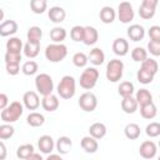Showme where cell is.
<instances>
[{
  "mask_svg": "<svg viewBox=\"0 0 160 160\" xmlns=\"http://www.w3.org/2000/svg\"><path fill=\"white\" fill-rule=\"evenodd\" d=\"M56 91H58V95L60 98H62L65 100L71 99L75 95V91H76V81H75V79L72 76H70V75L62 76L60 82L58 84Z\"/></svg>",
  "mask_w": 160,
  "mask_h": 160,
  "instance_id": "6da1fadb",
  "label": "cell"
},
{
  "mask_svg": "<svg viewBox=\"0 0 160 160\" xmlns=\"http://www.w3.org/2000/svg\"><path fill=\"white\" fill-rule=\"evenodd\" d=\"M24 112V105L20 101H12L6 109L1 110L0 118L5 124L15 122L20 119V116Z\"/></svg>",
  "mask_w": 160,
  "mask_h": 160,
  "instance_id": "7a4b0ae2",
  "label": "cell"
},
{
  "mask_svg": "<svg viewBox=\"0 0 160 160\" xmlns=\"http://www.w3.org/2000/svg\"><path fill=\"white\" fill-rule=\"evenodd\" d=\"M68 55V48L64 44H50L45 49V58L50 62H60Z\"/></svg>",
  "mask_w": 160,
  "mask_h": 160,
  "instance_id": "3957f363",
  "label": "cell"
},
{
  "mask_svg": "<svg viewBox=\"0 0 160 160\" xmlns=\"http://www.w3.org/2000/svg\"><path fill=\"white\" fill-rule=\"evenodd\" d=\"M35 88H36L38 92L42 96L51 95L52 90H54V80L49 74L41 72V74L36 75V78H35Z\"/></svg>",
  "mask_w": 160,
  "mask_h": 160,
  "instance_id": "277c9868",
  "label": "cell"
},
{
  "mask_svg": "<svg viewBox=\"0 0 160 160\" xmlns=\"http://www.w3.org/2000/svg\"><path fill=\"white\" fill-rule=\"evenodd\" d=\"M124 74V62L119 59H112L106 65V79L110 82H118Z\"/></svg>",
  "mask_w": 160,
  "mask_h": 160,
  "instance_id": "5b68a950",
  "label": "cell"
},
{
  "mask_svg": "<svg viewBox=\"0 0 160 160\" xmlns=\"http://www.w3.org/2000/svg\"><path fill=\"white\" fill-rule=\"evenodd\" d=\"M99 79V71L95 68H86L80 75V86L85 90H91Z\"/></svg>",
  "mask_w": 160,
  "mask_h": 160,
  "instance_id": "8992f818",
  "label": "cell"
},
{
  "mask_svg": "<svg viewBox=\"0 0 160 160\" xmlns=\"http://www.w3.org/2000/svg\"><path fill=\"white\" fill-rule=\"evenodd\" d=\"M78 104H79V106H80L84 111L91 112V111H94V110L96 109V106H98V99H96L95 94H92V92H90V91H86V92H84V94L80 95Z\"/></svg>",
  "mask_w": 160,
  "mask_h": 160,
  "instance_id": "52a82bcc",
  "label": "cell"
},
{
  "mask_svg": "<svg viewBox=\"0 0 160 160\" xmlns=\"http://www.w3.org/2000/svg\"><path fill=\"white\" fill-rule=\"evenodd\" d=\"M118 18L122 24H129L134 19L132 5L128 1H122L118 6Z\"/></svg>",
  "mask_w": 160,
  "mask_h": 160,
  "instance_id": "ba28073f",
  "label": "cell"
},
{
  "mask_svg": "<svg viewBox=\"0 0 160 160\" xmlns=\"http://www.w3.org/2000/svg\"><path fill=\"white\" fill-rule=\"evenodd\" d=\"M158 5V0H142L139 8V15L140 18L148 20L151 19L155 15V9Z\"/></svg>",
  "mask_w": 160,
  "mask_h": 160,
  "instance_id": "9c48e42d",
  "label": "cell"
},
{
  "mask_svg": "<svg viewBox=\"0 0 160 160\" xmlns=\"http://www.w3.org/2000/svg\"><path fill=\"white\" fill-rule=\"evenodd\" d=\"M156 152H158V146L151 140L142 141L140 148H139V154L144 159H152L156 155Z\"/></svg>",
  "mask_w": 160,
  "mask_h": 160,
  "instance_id": "30bf717a",
  "label": "cell"
},
{
  "mask_svg": "<svg viewBox=\"0 0 160 160\" xmlns=\"http://www.w3.org/2000/svg\"><path fill=\"white\" fill-rule=\"evenodd\" d=\"M22 104L28 110H36L40 106V98L35 91H26L22 96Z\"/></svg>",
  "mask_w": 160,
  "mask_h": 160,
  "instance_id": "8fae6325",
  "label": "cell"
},
{
  "mask_svg": "<svg viewBox=\"0 0 160 160\" xmlns=\"http://www.w3.org/2000/svg\"><path fill=\"white\" fill-rule=\"evenodd\" d=\"M38 146H39V150L42 152V154H51V151L54 150V140L50 135H42L39 138L38 140Z\"/></svg>",
  "mask_w": 160,
  "mask_h": 160,
  "instance_id": "7c38bea8",
  "label": "cell"
},
{
  "mask_svg": "<svg viewBox=\"0 0 160 160\" xmlns=\"http://www.w3.org/2000/svg\"><path fill=\"white\" fill-rule=\"evenodd\" d=\"M80 145H81L82 150H84L85 152H88V154H94V152H96L98 149H99L98 140H96L95 138L90 136V135H89V136H84V138L81 139V141H80Z\"/></svg>",
  "mask_w": 160,
  "mask_h": 160,
  "instance_id": "4fadbf2b",
  "label": "cell"
},
{
  "mask_svg": "<svg viewBox=\"0 0 160 160\" xmlns=\"http://www.w3.org/2000/svg\"><path fill=\"white\" fill-rule=\"evenodd\" d=\"M126 34L130 38V40H132V41H140L145 36V29L141 25H139V24H132V25H130L128 28Z\"/></svg>",
  "mask_w": 160,
  "mask_h": 160,
  "instance_id": "5bb4252c",
  "label": "cell"
},
{
  "mask_svg": "<svg viewBox=\"0 0 160 160\" xmlns=\"http://www.w3.org/2000/svg\"><path fill=\"white\" fill-rule=\"evenodd\" d=\"M41 106L45 111H49V112H52L55 110H58L59 108V99L56 95L51 94V95H48V96H42V100H41Z\"/></svg>",
  "mask_w": 160,
  "mask_h": 160,
  "instance_id": "9a60e30c",
  "label": "cell"
},
{
  "mask_svg": "<svg viewBox=\"0 0 160 160\" xmlns=\"http://www.w3.org/2000/svg\"><path fill=\"white\" fill-rule=\"evenodd\" d=\"M18 31V22L15 20H5L0 24V35L2 38L14 35Z\"/></svg>",
  "mask_w": 160,
  "mask_h": 160,
  "instance_id": "2e32d148",
  "label": "cell"
},
{
  "mask_svg": "<svg viewBox=\"0 0 160 160\" xmlns=\"http://www.w3.org/2000/svg\"><path fill=\"white\" fill-rule=\"evenodd\" d=\"M112 51L118 56H125L129 52V42L124 38H118L112 42Z\"/></svg>",
  "mask_w": 160,
  "mask_h": 160,
  "instance_id": "e0dca14e",
  "label": "cell"
},
{
  "mask_svg": "<svg viewBox=\"0 0 160 160\" xmlns=\"http://www.w3.org/2000/svg\"><path fill=\"white\" fill-rule=\"evenodd\" d=\"M48 16L49 19L58 24V22H62L65 20V16H66V11L61 8V6H52L50 8V10L48 11Z\"/></svg>",
  "mask_w": 160,
  "mask_h": 160,
  "instance_id": "ac0fdd59",
  "label": "cell"
},
{
  "mask_svg": "<svg viewBox=\"0 0 160 160\" xmlns=\"http://www.w3.org/2000/svg\"><path fill=\"white\" fill-rule=\"evenodd\" d=\"M40 51V41H30L28 40L24 45V54L29 59H34L39 55Z\"/></svg>",
  "mask_w": 160,
  "mask_h": 160,
  "instance_id": "d6986e66",
  "label": "cell"
},
{
  "mask_svg": "<svg viewBox=\"0 0 160 160\" xmlns=\"http://www.w3.org/2000/svg\"><path fill=\"white\" fill-rule=\"evenodd\" d=\"M106 131H108V129H106L105 124H102V122H94V124L90 125V128H89V134H90V136L95 138L96 140L102 139V138L106 135Z\"/></svg>",
  "mask_w": 160,
  "mask_h": 160,
  "instance_id": "ffe728a7",
  "label": "cell"
},
{
  "mask_svg": "<svg viewBox=\"0 0 160 160\" xmlns=\"http://www.w3.org/2000/svg\"><path fill=\"white\" fill-rule=\"evenodd\" d=\"M138 106H139V104H138L136 99L132 96L122 98V100H121V109L126 114H134L138 110Z\"/></svg>",
  "mask_w": 160,
  "mask_h": 160,
  "instance_id": "44dd1931",
  "label": "cell"
},
{
  "mask_svg": "<svg viewBox=\"0 0 160 160\" xmlns=\"http://www.w3.org/2000/svg\"><path fill=\"white\" fill-rule=\"evenodd\" d=\"M55 146H56V150H58V152H59L60 155H66V154L70 151L71 146H72V141H71L70 138H68V136H60V138L58 139Z\"/></svg>",
  "mask_w": 160,
  "mask_h": 160,
  "instance_id": "7402d4cb",
  "label": "cell"
},
{
  "mask_svg": "<svg viewBox=\"0 0 160 160\" xmlns=\"http://www.w3.org/2000/svg\"><path fill=\"white\" fill-rule=\"evenodd\" d=\"M99 39V32L94 26H85V34H84V44L90 46L94 45Z\"/></svg>",
  "mask_w": 160,
  "mask_h": 160,
  "instance_id": "603a6c76",
  "label": "cell"
},
{
  "mask_svg": "<svg viewBox=\"0 0 160 160\" xmlns=\"http://www.w3.org/2000/svg\"><path fill=\"white\" fill-rule=\"evenodd\" d=\"M99 18L104 24H111L116 18V12L111 6H104L99 12Z\"/></svg>",
  "mask_w": 160,
  "mask_h": 160,
  "instance_id": "cb8c5ba5",
  "label": "cell"
},
{
  "mask_svg": "<svg viewBox=\"0 0 160 160\" xmlns=\"http://www.w3.org/2000/svg\"><path fill=\"white\" fill-rule=\"evenodd\" d=\"M88 58H89V60H90V62H91L92 65L98 66V65H101V64L104 62V60H105V54H104V51H102L100 48H94V49L89 52Z\"/></svg>",
  "mask_w": 160,
  "mask_h": 160,
  "instance_id": "d4e9b609",
  "label": "cell"
},
{
  "mask_svg": "<svg viewBox=\"0 0 160 160\" xmlns=\"http://www.w3.org/2000/svg\"><path fill=\"white\" fill-rule=\"evenodd\" d=\"M135 99H136V101H138V104L140 106H144V105H148V104L152 102V95L148 89L138 90L136 95H135Z\"/></svg>",
  "mask_w": 160,
  "mask_h": 160,
  "instance_id": "484cf974",
  "label": "cell"
},
{
  "mask_svg": "<svg viewBox=\"0 0 160 160\" xmlns=\"http://www.w3.org/2000/svg\"><path fill=\"white\" fill-rule=\"evenodd\" d=\"M66 35V30L60 26H55L54 29L50 30V39L54 41V44H62Z\"/></svg>",
  "mask_w": 160,
  "mask_h": 160,
  "instance_id": "4316f807",
  "label": "cell"
},
{
  "mask_svg": "<svg viewBox=\"0 0 160 160\" xmlns=\"http://www.w3.org/2000/svg\"><path fill=\"white\" fill-rule=\"evenodd\" d=\"M26 122L32 128H39L45 122V118L42 114L38 111H32L26 116Z\"/></svg>",
  "mask_w": 160,
  "mask_h": 160,
  "instance_id": "83f0119b",
  "label": "cell"
},
{
  "mask_svg": "<svg viewBox=\"0 0 160 160\" xmlns=\"http://www.w3.org/2000/svg\"><path fill=\"white\" fill-rule=\"evenodd\" d=\"M140 114L144 119H148V120H151L156 116L158 114V108L154 102H150L148 105H144V106H140Z\"/></svg>",
  "mask_w": 160,
  "mask_h": 160,
  "instance_id": "f1b7e54d",
  "label": "cell"
},
{
  "mask_svg": "<svg viewBox=\"0 0 160 160\" xmlns=\"http://www.w3.org/2000/svg\"><path fill=\"white\" fill-rule=\"evenodd\" d=\"M124 134L128 139L130 140H136L139 136H140V126L135 122H130L125 126L124 129Z\"/></svg>",
  "mask_w": 160,
  "mask_h": 160,
  "instance_id": "f546056e",
  "label": "cell"
},
{
  "mask_svg": "<svg viewBox=\"0 0 160 160\" xmlns=\"http://www.w3.org/2000/svg\"><path fill=\"white\" fill-rule=\"evenodd\" d=\"M34 145L31 144H24V145H20L16 150V156L21 160H26L28 158H30L32 154H34Z\"/></svg>",
  "mask_w": 160,
  "mask_h": 160,
  "instance_id": "4dcf8cb0",
  "label": "cell"
},
{
  "mask_svg": "<svg viewBox=\"0 0 160 160\" xmlns=\"http://www.w3.org/2000/svg\"><path fill=\"white\" fill-rule=\"evenodd\" d=\"M21 50H22V42L19 38H10L6 41V51L21 54Z\"/></svg>",
  "mask_w": 160,
  "mask_h": 160,
  "instance_id": "1f68e13d",
  "label": "cell"
},
{
  "mask_svg": "<svg viewBox=\"0 0 160 160\" xmlns=\"http://www.w3.org/2000/svg\"><path fill=\"white\" fill-rule=\"evenodd\" d=\"M134 84L130 81H122L120 82L119 88H118V92L120 96L122 98H128V96H132L134 94Z\"/></svg>",
  "mask_w": 160,
  "mask_h": 160,
  "instance_id": "d6a6232c",
  "label": "cell"
},
{
  "mask_svg": "<svg viewBox=\"0 0 160 160\" xmlns=\"http://www.w3.org/2000/svg\"><path fill=\"white\" fill-rule=\"evenodd\" d=\"M131 58L136 62H142L148 59V51L141 46H136L131 51Z\"/></svg>",
  "mask_w": 160,
  "mask_h": 160,
  "instance_id": "836d02e7",
  "label": "cell"
},
{
  "mask_svg": "<svg viewBox=\"0 0 160 160\" xmlns=\"http://www.w3.org/2000/svg\"><path fill=\"white\" fill-rule=\"evenodd\" d=\"M84 34H85V26H80V25H75L71 28L70 30V38L74 41H84Z\"/></svg>",
  "mask_w": 160,
  "mask_h": 160,
  "instance_id": "e575fe53",
  "label": "cell"
},
{
  "mask_svg": "<svg viewBox=\"0 0 160 160\" xmlns=\"http://www.w3.org/2000/svg\"><path fill=\"white\" fill-rule=\"evenodd\" d=\"M38 70H39L38 62H36V61H34V60L25 61V62L22 64V66H21V71H22L25 75H28V76L36 74V71H38Z\"/></svg>",
  "mask_w": 160,
  "mask_h": 160,
  "instance_id": "d590c367",
  "label": "cell"
},
{
  "mask_svg": "<svg viewBox=\"0 0 160 160\" xmlns=\"http://www.w3.org/2000/svg\"><path fill=\"white\" fill-rule=\"evenodd\" d=\"M140 68L144 69V70H146V71H149V72H151L152 75H155L158 72V70H159V64H158L156 60L148 58L145 61L141 62V66Z\"/></svg>",
  "mask_w": 160,
  "mask_h": 160,
  "instance_id": "8d00e7d4",
  "label": "cell"
},
{
  "mask_svg": "<svg viewBox=\"0 0 160 160\" xmlns=\"http://www.w3.org/2000/svg\"><path fill=\"white\" fill-rule=\"evenodd\" d=\"M154 76H155V75H152L151 72H149V71H146V70H144V69H141V68H140V69L138 70V72H136L138 81L141 82V84H144V85L150 84V82L154 80Z\"/></svg>",
  "mask_w": 160,
  "mask_h": 160,
  "instance_id": "74e56055",
  "label": "cell"
},
{
  "mask_svg": "<svg viewBox=\"0 0 160 160\" xmlns=\"http://www.w3.org/2000/svg\"><path fill=\"white\" fill-rule=\"evenodd\" d=\"M48 2L46 0H31L30 1V9L35 14H42L46 10Z\"/></svg>",
  "mask_w": 160,
  "mask_h": 160,
  "instance_id": "f35d334b",
  "label": "cell"
},
{
  "mask_svg": "<svg viewBox=\"0 0 160 160\" xmlns=\"http://www.w3.org/2000/svg\"><path fill=\"white\" fill-rule=\"evenodd\" d=\"M26 36H28V40L30 41H40L42 36V30L39 26H31L29 28Z\"/></svg>",
  "mask_w": 160,
  "mask_h": 160,
  "instance_id": "ab89813d",
  "label": "cell"
},
{
  "mask_svg": "<svg viewBox=\"0 0 160 160\" xmlns=\"http://www.w3.org/2000/svg\"><path fill=\"white\" fill-rule=\"evenodd\" d=\"M145 132L149 138H156L160 135V122H156V121H152L150 124L146 125L145 128Z\"/></svg>",
  "mask_w": 160,
  "mask_h": 160,
  "instance_id": "60d3db41",
  "label": "cell"
},
{
  "mask_svg": "<svg viewBox=\"0 0 160 160\" xmlns=\"http://www.w3.org/2000/svg\"><path fill=\"white\" fill-rule=\"evenodd\" d=\"M15 132V129L12 125L10 124H2L0 125V139L1 140H6L10 139Z\"/></svg>",
  "mask_w": 160,
  "mask_h": 160,
  "instance_id": "b9f144b4",
  "label": "cell"
},
{
  "mask_svg": "<svg viewBox=\"0 0 160 160\" xmlns=\"http://www.w3.org/2000/svg\"><path fill=\"white\" fill-rule=\"evenodd\" d=\"M89 61V58L84 54V52H75L74 56H72V62L76 68H84L86 66Z\"/></svg>",
  "mask_w": 160,
  "mask_h": 160,
  "instance_id": "7bdbcfd3",
  "label": "cell"
},
{
  "mask_svg": "<svg viewBox=\"0 0 160 160\" xmlns=\"http://www.w3.org/2000/svg\"><path fill=\"white\" fill-rule=\"evenodd\" d=\"M4 60H5V64H20L21 54L6 51L5 52V56H4Z\"/></svg>",
  "mask_w": 160,
  "mask_h": 160,
  "instance_id": "ee69618b",
  "label": "cell"
},
{
  "mask_svg": "<svg viewBox=\"0 0 160 160\" xmlns=\"http://www.w3.org/2000/svg\"><path fill=\"white\" fill-rule=\"evenodd\" d=\"M148 34H149V38H150L151 41L160 42V26H159V25H152V26H150Z\"/></svg>",
  "mask_w": 160,
  "mask_h": 160,
  "instance_id": "f6af8a7d",
  "label": "cell"
},
{
  "mask_svg": "<svg viewBox=\"0 0 160 160\" xmlns=\"http://www.w3.org/2000/svg\"><path fill=\"white\" fill-rule=\"evenodd\" d=\"M148 51L154 56H160V42L150 40L148 42Z\"/></svg>",
  "mask_w": 160,
  "mask_h": 160,
  "instance_id": "bcb514c9",
  "label": "cell"
},
{
  "mask_svg": "<svg viewBox=\"0 0 160 160\" xmlns=\"http://www.w3.org/2000/svg\"><path fill=\"white\" fill-rule=\"evenodd\" d=\"M6 72L9 75H18L20 71V64H5Z\"/></svg>",
  "mask_w": 160,
  "mask_h": 160,
  "instance_id": "7dc6e473",
  "label": "cell"
},
{
  "mask_svg": "<svg viewBox=\"0 0 160 160\" xmlns=\"http://www.w3.org/2000/svg\"><path fill=\"white\" fill-rule=\"evenodd\" d=\"M9 105H10V104H9L8 95H6V94H4V92H1V94H0V109H1V110H4V109H6Z\"/></svg>",
  "mask_w": 160,
  "mask_h": 160,
  "instance_id": "c3c4849f",
  "label": "cell"
},
{
  "mask_svg": "<svg viewBox=\"0 0 160 160\" xmlns=\"http://www.w3.org/2000/svg\"><path fill=\"white\" fill-rule=\"evenodd\" d=\"M0 151H1V155H0V160H5V158H6V146H5V144H4V141H1L0 142Z\"/></svg>",
  "mask_w": 160,
  "mask_h": 160,
  "instance_id": "681fc988",
  "label": "cell"
},
{
  "mask_svg": "<svg viewBox=\"0 0 160 160\" xmlns=\"http://www.w3.org/2000/svg\"><path fill=\"white\" fill-rule=\"evenodd\" d=\"M46 160H64V159L61 158L60 154H50V155L46 158Z\"/></svg>",
  "mask_w": 160,
  "mask_h": 160,
  "instance_id": "f907efd6",
  "label": "cell"
},
{
  "mask_svg": "<svg viewBox=\"0 0 160 160\" xmlns=\"http://www.w3.org/2000/svg\"><path fill=\"white\" fill-rule=\"evenodd\" d=\"M26 160H42V158H41V155L40 154H38V152H34L30 158H28Z\"/></svg>",
  "mask_w": 160,
  "mask_h": 160,
  "instance_id": "816d5d0a",
  "label": "cell"
},
{
  "mask_svg": "<svg viewBox=\"0 0 160 160\" xmlns=\"http://www.w3.org/2000/svg\"><path fill=\"white\" fill-rule=\"evenodd\" d=\"M2 18H4V11L2 9H0V20H2Z\"/></svg>",
  "mask_w": 160,
  "mask_h": 160,
  "instance_id": "f5cc1de1",
  "label": "cell"
},
{
  "mask_svg": "<svg viewBox=\"0 0 160 160\" xmlns=\"http://www.w3.org/2000/svg\"><path fill=\"white\" fill-rule=\"evenodd\" d=\"M159 146H160V140H159Z\"/></svg>",
  "mask_w": 160,
  "mask_h": 160,
  "instance_id": "db71d44e",
  "label": "cell"
},
{
  "mask_svg": "<svg viewBox=\"0 0 160 160\" xmlns=\"http://www.w3.org/2000/svg\"><path fill=\"white\" fill-rule=\"evenodd\" d=\"M158 160H160V156H159V159H158Z\"/></svg>",
  "mask_w": 160,
  "mask_h": 160,
  "instance_id": "11a10c76",
  "label": "cell"
}]
</instances>
